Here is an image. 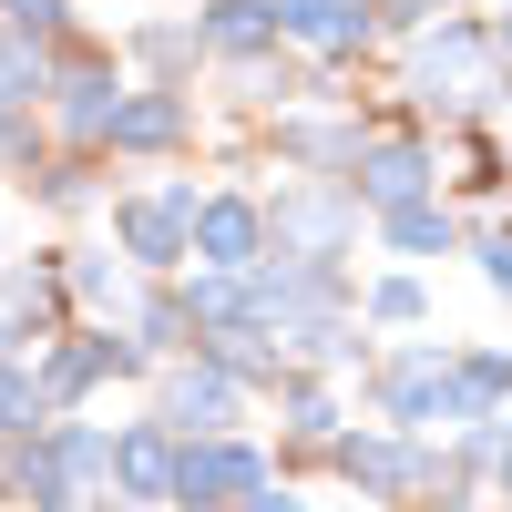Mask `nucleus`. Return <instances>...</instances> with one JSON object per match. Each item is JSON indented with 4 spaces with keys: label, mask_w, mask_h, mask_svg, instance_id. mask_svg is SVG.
I'll list each match as a JSON object with an SVG mask.
<instances>
[{
    "label": "nucleus",
    "mask_w": 512,
    "mask_h": 512,
    "mask_svg": "<svg viewBox=\"0 0 512 512\" xmlns=\"http://www.w3.org/2000/svg\"><path fill=\"white\" fill-rule=\"evenodd\" d=\"M420 52H410V93L431 103L441 123H472L492 93H512V82L492 72L502 52H492V21H461V11H441L431 31H410Z\"/></svg>",
    "instance_id": "obj_1"
},
{
    "label": "nucleus",
    "mask_w": 512,
    "mask_h": 512,
    "mask_svg": "<svg viewBox=\"0 0 512 512\" xmlns=\"http://www.w3.org/2000/svg\"><path fill=\"white\" fill-rule=\"evenodd\" d=\"M359 185L349 175H287L267 205V256H297V267H338L359 246Z\"/></svg>",
    "instance_id": "obj_2"
},
{
    "label": "nucleus",
    "mask_w": 512,
    "mask_h": 512,
    "mask_svg": "<svg viewBox=\"0 0 512 512\" xmlns=\"http://www.w3.org/2000/svg\"><path fill=\"white\" fill-rule=\"evenodd\" d=\"M369 410L390 420V431H410V441L431 431V420L451 431V338H410V349H390L369 369Z\"/></svg>",
    "instance_id": "obj_3"
},
{
    "label": "nucleus",
    "mask_w": 512,
    "mask_h": 512,
    "mask_svg": "<svg viewBox=\"0 0 512 512\" xmlns=\"http://www.w3.org/2000/svg\"><path fill=\"white\" fill-rule=\"evenodd\" d=\"M267 482H277V461L256 451L246 431H226V441H185V461H175V502H185V512H246Z\"/></svg>",
    "instance_id": "obj_4"
},
{
    "label": "nucleus",
    "mask_w": 512,
    "mask_h": 512,
    "mask_svg": "<svg viewBox=\"0 0 512 512\" xmlns=\"http://www.w3.org/2000/svg\"><path fill=\"white\" fill-rule=\"evenodd\" d=\"M328 461H338V482H349L359 502H420V472H431V451H420L410 431H390V420H369V431H338Z\"/></svg>",
    "instance_id": "obj_5"
},
{
    "label": "nucleus",
    "mask_w": 512,
    "mask_h": 512,
    "mask_svg": "<svg viewBox=\"0 0 512 512\" xmlns=\"http://www.w3.org/2000/svg\"><path fill=\"white\" fill-rule=\"evenodd\" d=\"M246 379H226L216 359H175V369H164V431H175V441H226L236 431V420H246Z\"/></svg>",
    "instance_id": "obj_6"
},
{
    "label": "nucleus",
    "mask_w": 512,
    "mask_h": 512,
    "mask_svg": "<svg viewBox=\"0 0 512 512\" xmlns=\"http://www.w3.org/2000/svg\"><path fill=\"white\" fill-rule=\"evenodd\" d=\"M349 185H359L369 216H400V205L441 195V154H431V144H410V134H369V154L349 164Z\"/></svg>",
    "instance_id": "obj_7"
},
{
    "label": "nucleus",
    "mask_w": 512,
    "mask_h": 512,
    "mask_svg": "<svg viewBox=\"0 0 512 512\" xmlns=\"http://www.w3.org/2000/svg\"><path fill=\"white\" fill-rule=\"evenodd\" d=\"M113 236H123L134 267H185V256H195V185H164V195L113 205Z\"/></svg>",
    "instance_id": "obj_8"
},
{
    "label": "nucleus",
    "mask_w": 512,
    "mask_h": 512,
    "mask_svg": "<svg viewBox=\"0 0 512 512\" xmlns=\"http://www.w3.org/2000/svg\"><path fill=\"white\" fill-rule=\"evenodd\" d=\"M256 256H267V205L256 195H195V267L246 277Z\"/></svg>",
    "instance_id": "obj_9"
},
{
    "label": "nucleus",
    "mask_w": 512,
    "mask_h": 512,
    "mask_svg": "<svg viewBox=\"0 0 512 512\" xmlns=\"http://www.w3.org/2000/svg\"><path fill=\"white\" fill-rule=\"evenodd\" d=\"M175 461H185V441L164 431V420H134V431H113V502H175Z\"/></svg>",
    "instance_id": "obj_10"
},
{
    "label": "nucleus",
    "mask_w": 512,
    "mask_h": 512,
    "mask_svg": "<svg viewBox=\"0 0 512 512\" xmlns=\"http://www.w3.org/2000/svg\"><path fill=\"white\" fill-rule=\"evenodd\" d=\"M359 154H369L359 113H287L277 123V164H297V175H349Z\"/></svg>",
    "instance_id": "obj_11"
},
{
    "label": "nucleus",
    "mask_w": 512,
    "mask_h": 512,
    "mask_svg": "<svg viewBox=\"0 0 512 512\" xmlns=\"http://www.w3.org/2000/svg\"><path fill=\"white\" fill-rule=\"evenodd\" d=\"M512 410V349H451V431H502Z\"/></svg>",
    "instance_id": "obj_12"
},
{
    "label": "nucleus",
    "mask_w": 512,
    "mask_h": 512,
    "mask_svg": "<svg viewBox=\"0 0 512 512\" xmlns=\"http://www.w3.org/2000/svg\"><path fill=\"white\" fill-rule=\"evenodd\" d=\"M195 134V103L175 93V82H154V93H123L113 103V154H175Z\"/></svg>",
    "instance_id": "obj_13"
},
{
    "label": "nucleus",
    "mask_w": 512,
    "mask_h": 512,
    "mask_svg": "<svg viewBox=\"0 0 512 512\" xmlns=\"http://www.w3.org/2000/svg\"><path fill=\"white\" fill-rule=\"evenodd\" d=\"M277 31L308 41V52H328V62H349L359 41L379 31V11H369V0H277Z\"/></svg>",
    "instance_id": "obj_14"
},
{
    "label": "nucleus",
    "mask_w": 512,
    "mask_h": 512,
    "mask_svg": "<svg viewBox=\"0 0 512 512\" xmlns=\"http://www.w3.org/2000/svg\"><path fill=\"white\" fill-rule=\"evenodd\" d=\"M195 31H205V52H216V62H267L277 41H287V31H277V0H205Z\"/></svg>",
    "instance_id": "obj_15"
},
{
    "label": "nucleus",
    "mask_w": 512,
    "mask_h": 512,
    "mask_svg": "<svg viewBox=\"0 0 512 512\" xmlns=\"http://www.w3.org/2000/svg\"><path fill=\"white\" fill-rule=\"evenodd\" d=\"M52 93H62V123H72V134L82 144H113V72L103 62H72V72H52Z\"/></svg>",
    "instance_id": "obj_16"
},
{
    "label": "nucleus",
    "mask_w": 512,
    "mask_h": 512,
    "mask_svg": "<svg viewBox=\"0 0 512 512\" xmlns=\"http://www.w3.org/2000/svg\"><path fill=\"white\" fill-rule=\"evenodd\" d=\"M379 246H390V256H451L461 246V216L441 195H420V205H400V216H379Z\"/></svg>",
    "instance_id": "obj_17"
},
{
    "label": "nucleus",
    "mask_w": 512,
    "mask_h": 512,
    "mask_svg": "<svg viewBox=\"0 0 512 512\" xmlns=\"http://www.w3.org/2000/svg\"><path fill=\"white\" fill-rule=\"evenodd\" d=\"M359 318H369V328H420V318H431V287H420L410 267H400V277H369V287H359Z\"/></svg>",
    "instance_id": "obj_18"
},
{
    "label": "nucleus",
    "mask_w": 512,
    "mask_h": 512,
    "mask_svg": "<svg viewBox=\"0 0 512 512\" xmlns=\"http://www.w3.org/2000/svg\"><path fill=\"white\" fill-rule=\"evenodd\" d=\"M277 400H287V431L308 441V451L338 441V390H328V379H297V369H287V390H277Z\"/></svg>",
    "instance_id": "obj_19"
},
{
    "label": "nucleus",
    "mask_w": 512,
    "mask_h": 512,
    "mask_svg": "<svg viewBox=\"0 0 512 512\" xmlns=\"http://www.w3.org/2000/svg\"><path fill=\"white\" fill-rule=\"evenodd\" d=\"M31 93H52V62H41V52H31V41L11 31V41H0V113H21Z\"/></svg>",
    "instance_id": "obj_20"
},
{
    "label": "nucleus",
    "mask_w": 512,
    "mask_h": 512,
    "mask_svg": "<svg viewBox=\"0 0 512 512\" xmlns=\"http://www.w3.org/2000/svg\"><path fill=\"white\" fill-rule=\"evenodd\" d=\"M134 52H144L154 72H185V62L205 52V31H185V21H144V31H134Z\"/></svg>",
    "instance_id": "obj_21"
},
{
    "label": "nucleus",
    "mask_w": 512,
    "mask_h": 512,
    "mask_svg": "<svg viewBox=\"0 0 512 512\" xmlns=\"http://www.w3.org/2000/svg\"><path fill=\"white\" fill-rule=\"evenodd\" d=\"M472 256H482V287H492V297H512V226H482V236H472Z\"/></svg>",
    "instance_id": "obj_22"
},
{
    "label": "nucleus",
    "mask_w": 512,
    "mask_h": 512,
    "mask_svg": "<svg viewBox=\"0 0 512 512\" xmlns=\"http://www.w3.org/2000/svg\"><path fill=\"white\" fill-rule=\"evenodd\" d=\"M0 11H11V31H21V41H52V31L72 21V0H0Z\"/></svg>",
    "instance_id": "obj_23"
},
{
    "label": "nucleus",
    "mask_w": 512,
    "mask_h": 512,
    "mask_svg": "<svg viewBox=\"0 0 512 512\" xmlns=\"http://www.w3.org/2000/svg\"><path fill=\"white\" fill-rule=\"evenodd\" d=\"M369 11H379V31H431L451 0H369Z\"/></svg>",
    "instance_id": "obj_24"
},
{
    "label": "nucleus",
    "mask_w": 512,
    "mask_h": 512,
    "mask_svg": "<svg viewBox=\"0 0 512 512\" xmlns=\"http://www.w3.org/2000/svg\"><path fill=\"white\" fill-rule=\"evenodd\" d=\"M72 287H82V297H93V308H113V297H123V277L103 267V256H82V267H72Z\"/></svg>",
    "instance_id": "obj_25"
},
{
    "label": "nucleus",
    "mask_w": 512,
    "mask_h": 512,
    "mask_svg": "<svg viewBox=\"0 0 512 512\" xmlns=\"http://www.w3.org/2000/svg\"><path fill=\"white\" fill-rule=\"evenodd\" d=\"M246 512H308V502H297V492H287V482H267V492H256V502H246Z\"/></svg>",
    "instance_id": "obj_26"
},
{
    "label": "nucleus",
    "mask_w": 512,
    "mask_h": 512,
    "mask_svg": "<svg viewBox=\"0 0 512 512\" xmlns=\"http://www.w3.org/2000/svg\"><path fill=\"white\" fill-rule=\"evenodd\" d=\"M492 482H502V502H512V441H492Z\"/></svg>",
    "instance_id": "obj_27"
},
{
    "label": "nucleus",
    "mask_w": 512,
    "mask_h": 512,
    "mask_svg": "<svg viewBox=\"0 0 512 512\" xmlns=\"http://www.w3.org/2000/svg\"><path fill=\"white\" fill-rule=\"evenodd\" d=\"M492 52H502V62H512V11H502V21H492Z\"/></svg>",
    "instance_id": "obj_28"
},
{
    "label": "nucleus",
    "mask_w": 512,
    "mask_h": 512,
    "mask_svg": "<svg viewBox=\"0 0 512 512\" xmlns=\"http://www.w3.org/2000/svg\"><path fill=\"white\" fill-rule=\"evenodd\" d=\"M502 441H512V410H502Z\"/></svg>",
    "instance_id": "obj_29"
},
{
    "label": "nucleus",
    "mask_w": 512,
    "mask_h": 512,
    "mask_svg": "<svg viewBox=\"0 0 512 512\" xmlns=\"http://www.w3.org/2000/svg\"><path fill=\"white\" fill-rule=\"evenodd\" d=\"M103 512H134V502H103Z\"/></svg>",
    "instance_id": "obj_30"
}]
</instances>
